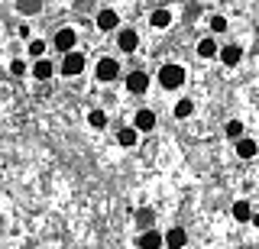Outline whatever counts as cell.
<instances>
[{"label":"cell","instance_id":"cell-1","mask_svg":"<svg viewBox=\"0 0 259 249\" xmlns=\"http://www.w3.org/2000/svg\"><path fill=\"white\" fill-rule=\"evenodd\" d=\"M159 84L165 91H175V87L185 84V68L182 65H162L159 68Z\"/></svg>","mask_w":259,"mask_h":249},{"label":"cell","instance_id":"cell-2","mask_svg":"<svg viewBox=\"0 0 259 249\" xmlns=\"http://www.w3.org/2000/svg\"><path fill=\"white\" fill-rule=\"evenodd\" d=\"M117 75H120V62L110 59V55L94 65V78H97V81H104V84H107V81H117Z\"/></svg>","mask_w":259,"mask_h":249},{"label":"cell","instance_id":"cell-3","mask_svg":"<svg viewBox=\"0 0 259 249\" xmlns=\"http://www.w3.org/2000/svg\"><path fill=\"white\" fill-rule=\"evenodd\" d=\"M84 65H88V62H84V55H81V52H65L59 71H62L65 78H78L81 71H84Z\"/></svg>","mask_w":259,"mask_h":249},{"label":"cell","instance_id":"cell-4","mask_svg":"<svg viewBox=\"0 0 259 249\" xmlns=\"http://www.w3.org/2000/svg\"><path fill=\"white\" fill-rule=\"evenodd\" d=\"M75 42H78V33L71 26H62L59 33H55V49H59L62 55L65 52H75Z\"/></svg>","mask_w":259,"mask_h":249},{"label":"cell","instance_id":"cell-5","mask_svg":"<svg viewBox=\"0 0 259 249\" xmlns=\"http://www.w3.org/2000/svg\"><path fill=\"white\" fill-rule=\"evenodd\" d=\"M133 130H136V133H152V130H156V114H152L149 107L136 110V117H133Z\"/></svg>","mask_w":259,"mask_h":249},{"label":"cell","instance_id":"cell-6","mask_svg":"<svg viewBox=\"0 0 259 249\" xmlns=\"http://www.w3.org/2000/svg\"><path fill=\"white\" fill-rule=\"evenodd\" d=\"M136 249H162V233L156 227L140 230V236H136Z\"/></svg>","mask_w":259,"mask_h":249},{"label":"cell","instance_id":"cell-7","mask_svg":"<svg viewBox=\"0 0 259 249\" xmlns=\"http://www.w3.org/2000/svg\"><path fill=\"white\" fill-rule=\"evenodd\" d=\"M162 246L165 249H185L188 246V233H185L182 227H172L168 233H162Z\"/></svg>","mask_w":259,"mask_h":249},{"label":"cell","instance_id":"cell-8","mask_svg":"<svg viewBox=\"0 0 259 249\" xmlns=\"http://www.w3.org/2000/svg\"><path fill=\"white\" fill-rule=\"evenodd\" d=\"M126 91L130 94H146L149 91V75H146V71H130L126 75Z\"/></svg>","mask_w":259,"mask_h":249},{"label":"cell","instance_id":"cell-9","mask_svg":"<svg viewBox=\"0 0 259 249\" xmlns=\"http://www.w3.org/2000/svg\"><path fill=\"white\" fill-rule=\"evenodd\" d=\"M117 45H120V52H136V49H140V36H136L133 29H120V33H117Z\"/></svg>","mask_w":259,"mask_h":249},{"label":"cell","instance_id":"cell-10","mask_svg":"<svg viewBox=\"0 0 259 249\" xmlns=\"http://www.w3.org/2000/svg\"><path fill=\"white\" fill-rule=\"evenodd\" d=\"M52 75H55V65H52V62H49L46 55H42V59H36V65H32V78H39V81H49Z\"/></svg>","mask_w":259,"mask_h":249},{"label":"cell","instance_id":"cell-11","mask_svg":"<svg viewBox=\"0 0 259 249\" xmlns=\"http://www.w3.org/2000/svg\"><path fill=\"white\" fill-rule=\"evenodd\" d=\"M256 152H259V142L256 139H249V136H240V139H237V156L240 159H253Z\"/></svg>","mask_w":259,"mask_h":249},{"label":"cell","instance_id":"cell-12","mask_svg":"<svg viewBox=\"0 0 259 249\" xmlns=\"http://www.w3.org/2000/svg\"><path fill=\"white\" fill-rule=\"evenodd\" d=\"M117 26H120V17L113 10H101V13H97V29L110 33V29H117Z\"/></svg>","mask_w":259,"mask_h":249},{"label":"cell","instance_id":"cell-13","mask_svg":"<svg viewBox=\"0 0 259 249\" xmlns=\"http://www.w3.org/2000/svg\"><path fill=\"white\" fill-rule=\"evenodd\" d=\"M217 59H224V65H240V59H243V49L240 45H224L221 52H217Z\"/></svg>","mask_w":259,"mask_h":249},{"label":"cell","instance_id":"cell-14","mask_svg":"<svg viewBox=\"0 0 259 249\" xmlns=\"http://www.w3.org/2000/svg\"><path fill=\"white\" fill-rule=\"evenodd\" d=\"M230 214H233V220H240V223H249V217H253V207H249V201H233Z\"/></svg>","mask_w":259,"mask_h":249},{"label":"cell","instance_id":"cell-15","mask_svg":"<svg viewBox=\"0 0 259 249\" xmlns=\"http://www.w3.org/2000/svg\"><path fill=\"white\" fill-rule=\"evenodd\" d=\"M117 142H120V146H123V149H133L136 142H140V133H136L133 126H123V130L117 133Z\"/></svg>","mask_w":259,"mask_h":249},{"label":"cell","instance_id":"cell-16","mask_svg":"<svg viewBox=\"0 0 259 249\" xmlns=\"http://www.w3.org/2000/svg\"><path fill=\"white\" fill-rule=\"evenodd\" d=\"M149 23H152V29H165V26H172V13L168 10H152Z\"/></svg>","mask_w":259,"mask_h":249},{"label":"cell","instance_id":"cell-17","mask_svg":"<svg viewBox=\"0 0 259 249\" xmlns=\"http://www.w3.org/2000/svg\"><path fill=\"white\" fill-rule=\"evenodd\" d=\"M217 52H221V49H217V42L210 36L198 42V55H201V59H217Z\"/></svg>","mask_w":259,"mask_h":249},{"label":"cell","instance_id":"cell-18","mask_svg":"<svg viewBox=\"0 0 259 249\" xmlns=\"http://www.w3.org/2000/svg\"><path fill=\"white\" fill-rule=\"evenodd\" d=\"M88 123L94 126V130H104L107 126V114H104L101 107H94V110H88Z\"/></svg>","mask_w":259,"mask_h":249},{"label":"cell","instance_id":"cell-19","mask_svg":"<svg viewBox=\"0 0 259 249\" xmlns=\"http://www.w3.org/2000/svg\"><path fill=\"white\" fill-rule=\"evenodd\" d=\"M16 10L26 13V17H32V13L42 10V0H16Z\"/></svg>","mask_w":259,"mask_h":249},{"label":"cell","instance_id":"cell-20","mask_svg":"<svg viewBox=\"0 0 259 249\" xmlns=\"http://www.w3.org/2000/svg\"><path fill=\"white\" fill-rule=\"evenodd\" d=\"M224 136H227V139H233V142H237L240 136H243V123H240V120H227V126H224Z\"/></svg>","mask_w":259,"mask_h":249},{"label":"cell","instance_id":"cell-21","mask_svg":"<svg viewBox=\"0 0 259 249\" xmlns=\"http://www.w3.org/2000/svg\"><path fill=\"white\" fill-rule=\"evenodd\" d=\"M191 114H194V104H191L188 97H182V101L175 104V117H178V120H188Z\"/></svg>","mask_w":259,"mask_h":249},{"label":"cell","instance_id":"cell-22","mask_svg":"<svg viewBox=\"0 0 259 249\" xmlns=\"http://www.w3.org/2000/svg\"><path fill=\"white\" fill-rule=\"evenodd\" d=\"M26 52L32 55V59H42V55H46V42H42V39H29Z\"/></svg>","mask_w":259,"mask_h":249},{"label":"cell","instance_id":"cell-23","mask_svg":"<svg viewBox=\"0 0 259 249\" xmlns=\"http://www.w3.org/2000/svg\"><path fill=\"white\" fill-rule=\"evenodd\" d=\"M152 220H156V214H152V211H140V214H136V227H140V230H149Z\"/></svg>","mask_w":259,"mask_h":249},{"label":"cell","instance_id":"cell-24","mask_svg":"<svg viewBox=\"0 0 259 249\" xmlns=\"http://www.w3.org/2000/svg\"><path fill=\"white\" fill-rule=\"evenodd\" d=\"M10 75H16V78L26 75V62H23V59H13V62H10Z\"/></svg>","mask_w":259,"mask_h":249},{"label":"cell","instance_id":"cell-25","mask_svg":"<svg viewBox=\"0 0 259 249\" xmlns=\"http://www.w3.org/2000/svg\"><path fill=\"white\" fill-rule=\"evenodd\" d=\"M210 29H214V33H224V29H227V20L224 17H210Z\"/></svg>","mask_w":259,"mask_h":249},{"label":"cell","instance_id":"cell-26","mask_svg":"<svg viewBox=\"0 0 259 249\" xmlns=\"http://www.w3.org/2000/svg\"><path fill=\"white\" fill-rule=\"evenodd\" d=\"M249 223H253V227H259V214H253V217H249Z\"/></svg>","mask_w":259,"mask_h":249}]
</instances>
